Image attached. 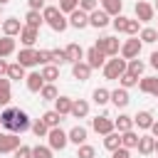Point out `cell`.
Segmentation results:
<instances>
[{
  "instance_id": "obj_59",
  "label": "cell",
  "mask_w": 158,
  "mask_h": 158,
  "mask_svg": "<svg viewBox=\"0 0 158 158\" xmlns=\"http://www.w3.org/2000/svg\"><path fill=\"white\" fill-rule=\"evenodd\" d=\"M156 153H158V138H156Z\"/></svg>"
},
{
  "instance_id": "obj_57",
  "label": "cell",
  "mask_w": 158,
  "mask_h": 158,
  "mask_svg": "<svg viewBox=\"0 0 158 158\" xmlns=\"http://www.w3.org/2000/svg\"><path fill=\"white\" fill-rule=\"evenodd\" d=\"M151 136L158 138V121H153V126H151Z\"/></svg>"
},
{
  "instance_id": "obj_49",
  "label": "cell",
  "mask_w": 158,
  "mask_h": 158,
  "mask_svg": "<svg viewBox=\"0 0 158 158\" xmlns=\"http://www.w3.org/2000/svg\"><path fill=\"white\" fill-rule=\"evenodd\" d=\"M126 22H128V17H123V15H116V17L111 20V25H114L116 32H123V30H126Z\"/></svg>"
},
{
  "instance_id": "obj_13",
  "label": "cell",
  "mask_w": 158,
  "mask_h": 158,
  "mask_svg": "<svg viewBox=\"0 0 158 158\" xmlns=\"http://www.w3.org/2000/svg\"><path fill=\"white\" fill-rule=\"evenodd\" d=\"M25 84H27V91L40 94V91H42V86H44L47 81L42 79V74H40V72H30V74L25 77Z\"/></svg>"
},
{
  "instance_id": "obj_33",
  "label": "cell",
  "mask_w": 158,
  "mask_h": 158,
  "mask_svg": "<svg viewBox=\"0 0 158 158\" xmlns=\"http://www.w3.org/2000/svg\"><path fill=\"white\" fill-rule=\"evenodd\" d=\"M42 121H44L49 128H57V126L62 123V114H59L57 109H52V111H44V114H42Z\"/></svg>"
},
{
  "instance_id": "obj_1",
  "label": "cell",
  "mask_w": 158,
  "mask_h": 158,
  "mask_svg": "<svg viewBox=\"0 0 158 158\" xmlns=\"http://www.w3.org/2000/svg\"><path fill=\"white\" fill-rule=\"evenodd\" d=\"M126 67H128V59H123V57H111V59H106V64H104L101 69H104V77H106V79H118V77L126 72Z\"/></svg>"
},
{
  "instance_id": "obj_41",
  "label": "cell",
  "mask_w": 158,
  "mask_h": 158,
  "mask_svg": "<svg viewBox=\"0 0 158 158\" xmlns=\"http://www.w3.org/2000/svg\"><path fill=\"white\" fill-rule=\"evenodd\" d=\"M143 69H146V64L136 57V59H128V67H126V72H131V74H136V77H141L143 74Z\"/></svg>"
},
{
  "instance_id": "obj_40",
  "label": "cell",
  "mask_w": 158,
  "mask_h": 158,
  "mask_svg": "<svg viewBox=\"0 0 158 158\" xmlns=\"http://www.w3.org/2000/svg\"><path fill=\"white\" fill-rule=\"evenodd\" d=\"M32 133H35L37 138H47V133H49V126H47L42 118H37V121L32 123Z\"/></svg>"
},
{
  "instance_id": "obj_48",
  "label": "cell",
  "mask_w": 158,
  "mask_h": 158,
  "mask_svg": "<svg viewBox=\"0 0 158 158\" xmlns=\"http://www.w3.org/2000/svg\"><path fill=\"white\" fill-rule=\"evenodd\" d=\"M62 10L59 7H54V5H44V10H42V17H44V22H49L52 17H57Z\"/></svg>"
},
{
  "instance_id": "obj_35",
  "label": "cell",
  "mask_w": 158,
  "mask_h": 158,
  "mask_svg": "<svg viewBox=\"0 0 158 158\" xmlns=\"http://www.w3.org/2000/svg\"><path fill=\"white\" fill-rule=\"evenodd\" d=\"M12 101V91H10V79H0V106H7Z\"/></svg>"
},
{
  "instance_id": "obj_46",
  "label": "cell",
  "mask_w": 158,
  "mask_h": 158,
  "mask_svg": "<svg viewBox=\"0 0 158 158\" xmlns=\"http://www.w3.org/2000/svg\"><path fill=\"white\" fill-rule=\"evenodd\" d=\"M123 32H126V35H131V37H136V35L141 32V22L128 17V22H126V30H123Z\"/></svg>"
},
{
  "instance_id": "obj_54",
  "label": "cell",
  "mask_w": 158,
  "mask_h": 158,
  "mask_svg": "<svg viewBox=\"0 0 158 158\" xmlns=\"http://www.w3.org/2000/svg\"><path fill=\"white\" fill-rule=\"evenodd\" d=\"M30 10H44V0H27Z\"/></svg>"
},
{
  "instance_id": "obj_51",
  "label": "cell",
  "mask_w": 158,
  "mask_h": 158,
  "mask_svg": "<svg viewBox=\"0 0 158 158\" xmlns=\"http://www.w3.org/2000/svg\"><path fill=\"white\" fill-rule=\"evenodd\" d=\"M99 7V0H79V10H84V12H94Z\"/></svg>"
},
{
  "instance_id": "obj_38",
  "label": "cell",
  "mask_w": 158,
  "mask_h": 158,
  "mask_svg": "<svg viewBox=\"0 0 158 158\" xmlns=\"http://www.w3.org/2000/svg\"><path fill=\"white\" fill-rule=\"evenodd\" d=\"M138 37H141V42H146V44H153V42L158 40V30H153V27H143V30L138 32Z\"/></svg>"
},
{
  "instance_id": "obj_37",
  "label": "cell",
  "mask_w": 158,
  "mask_h": 158,
  "mask_svg": "<svg viewBox=\"0 0 158 158\" xmlns=\"http://www.w3.org/2000/svg\"><path fill=\"white\" fill-rule=\"evenodd\" d=\"M138 79H141V77H136V74H131V72H123V74L118 77V84H121L123 89H131V86H138Z\"/></svg>"
},
{
  "instance_id": "obj_53",
  "label": "cell",
  "mask_w": 158,
  "mask_h": 158,
  "mask_svg": "<svg viewBox=\"0 0 158 158\" xmlns=\"http://www.w3.org/2000/svg\"><path fill=\"white\" fill-rule=\"evenodd\" d=\"M111 158H131V151L123 148V146H118L116 151H111Z\"/></svg>"
},
{
  "instance_id": "obj_28",
  "label": "cell",
  "mask_w": 158,
  "mask_h": 158,
  "mask_svg": "<svg viewBox=\"0 0 158 158\" xmlns=\"http://www.w3.org/2000/svg\"><path fill=\"white\" fill-rule=\"evenodd\" d=\"M72 104H74V99H69V96H57V99H54V109H57L62 116L72 114Z\"/></svg>"
},
{
  "instance_id": "obj_60",
  "label": "cell",
  "mask_w": 158,
  "mask_h": 158,
  "mask_svg": "<svg viewBox=\"0 0 158 158\" xmlns=\"http://www.w3.org/2000/svg\"><path fill=\"white\" fill-rule=\"evenodd\" d=\"M156 10H158V0H156Z\"/></svg>"
},
{
  "instance_id": "obj_42",
  "label": "cell",
  "mask_w": 158,
  "mask_h": 158,
  "mask_svg": "<svg viewBox=\"0 0 158 158\" xmlns=\"http://www.w3.org/2000/svg\"><path fill=\"white\" fill-rule=\"evenodd\" d=\"M94 156H96V148L94 146H89V143L77 146V158H94Z\"/></svg>"
},
{
  "instance_id": "obj_5",
  "label": "cell",
  "mask_w": 158,
  "mask_h": 158,
  "mask_svg": "<svg viewBox=\"0 0 158 158\" xmlns=\"http://www.w3.org/2000/svg\"><path fill=\"white\" fill-rule=\"evenodd\" d=\"M27 128H32V121H30V116H27L25 111L15 109V116H12V126H10V131H12V133H25Z\"/></svg>"
},
{
  "instance_id": "obj_23",
  "label": "cell",
  "mask_w": 158,
  "mask_h": 158,
  "mask_svg": "<svg viewBox=\"0 0 158 158\" xmlns=\"http://www.w3.org/2000/svg\"><path fill=\"white\" fill-rule=\"evenodd\" d=\"M42 22H44V17H42V10H30V12L25 15V25H27V27H35V30H40V27H42Z\"/></svg>"
},
{
  "instance_id": "obj_9",
  "label": "cell",
  "mask_w": 158,
  "mask_h": 158,
  "mask_svg": "<svg viewBox=\"0 0 158 158\" xmlns=\"http://www.w3.org/2000/svg\"><path fill=\"white\" fill-rule=\"evenodd\" d=\"M153 15H156V7L153 5H148L146 0H138L136 2V20L138 22H151Z\"/></svg>"
},
{
  "instance_id": "obj_18",
  "label": "cell",
  "mask_w": 158,
  "mask_h": 158,
  "mask_svg": "<svg viewBox=\"0 0 158 158\" xmlns=\"http://www.w3.org/2000/svg\"><path fill=\"white\" fill-rule=\"evenodd\" d=\"M64 52H67V62L69 64H74V62H81L84 59V49H81V44H77V42H72V44H67L64 47Z\"/></svg>"
},
{
  "instance_id": "obj_29",
  "label": "cell",
  "mask_w": 158,
  "mask_h": 158,
  "mask_svg": "<svg viewBox=\"0 0 158 158\" xmlns=\"http://www.w3.org/2000/svg\"><path fill=\"white\" fill-rule=\"evenodd\" d=\"M69 143H74V146L86 143V128H84V126H74V128L69 131Z\"/></svg>"
},
{
  "instance_id": "obj_17",
  "label": "cell",
  "mask_w": 158,
  "mask_h": 158,
  "mask_svg": "<svg viewBox=\"0 0 158 158\" xmlns=\"http://www.w3.org/2000/svg\"><path fill=\"white\" fill-rule=\"evenodd\" d=\"M138 89H141L143 94L158 96V77H141V79H138Z\"/></svg>"
},
{
  "instance_id": "obj_56",
  "label": "cell",
  "mask_w": 158,
  "mask_h": 158,
  "mask_svg": "<svg viewBox=\"0 0 158 158\" xmlns=\"http://www.w3.org/2000/svg\"><path fill=\"white\" fill-rule=\"evenodd\" d=\"M151 67L158 72V52H153V54H151Z\"/></svg>"
},
{
  "instance_id": "obj_44",
  "label": "cell",
  "mask_w": 158,
  "mask_h": 158,
  "mask_svg": "<svg viewBox=\"0 0 158 158\" xmlns=\"http://www.w3.org/2000/svg\"><path fill=\"white\" fill-rule=\"evenodd\" d=\"M79 7V0H59V10L64 12V15H69V12H74Z\"/></svg>"
},
{
  "instance_id": "obj_52",
  "label": "cell",
  "mask_w": 158,
  "mask_h": 158,
  "mask_svg": "<svg viewBox=\"0 0 158 158\" xmlns=\"http://www.w3.org/2000/svg\"><path fill=\"white\" fill-rule=\"evenodd\" d=\"M12 158H32V148L30 146H20L12 151Z\"/></svg>"
},
{
  "instance_id": "obj_36",
  "label": "cell",
  "mask_w": 158,
  "mask_h": 158,
  "mask_svg": "<svg viewBox=\"0 0 158 158\" xmlns=\"http://www.w3.org/2000/svg\"><path fill=\"white\" fill-rule=\"evenodd\" d=\"M27 74H25V67L20 64V62H15V64H10L7 67V79H15V81H20V79H25Z\"/></svg>"
},
{
  "instance_id": "obj_16",
  "label": "cell",
  "mask_w": 158,
  "mask_h": 158,
  "mask_svg": "<svg viewBox=\"0 0 158 158\" xmlns=\"http://www.w3.org/2000/svg\"><path fill=\"white\" fill-rule=\"evenodd\" d=\"M153 114L151 111H138L136 116H133V126H138L141 131H151V126H153Z\"/></svg>"
},
{
  "instance_id": "obj_4",
  "label": "cell",
  "mask_w": 158,
  "mask_h": 158,
  "mask_svg": "<svg viewBox=\"0 0 158 158\" xmlns=\"http://www.w3.org/2000/svg\"><path fill=\"white\" fill-rule=\"evenodd\" d=\"M141 47H143L141 37H131V40H126V42L121 44V57H123V59H136V57L141 54Z\"/></svg>"
},
{
  "instance_id": "obj_22",
  "label": "cell",
  "mask_w": 158,
  "mask_h": 158,
  "mask_svg": "<svg viewBox=\"0 0 158 158\" xmlns=\"http://www.w3.org/2000/svg\"><path fill=\"white\" fill-rule=\"evenodd\" d=\"M72 116H74V118H86V116H89V101L74 99V104H72Z\"/></svg>"
},
{
  "instance_id": "obj_2",
  "label": "cell",
  "mask_w": 158,
  "mask_h": 158,
  "mask_svg": "<svg viewBox=\"0 0 158 158\" xmlns=\"http://www.w3.org/2000/svg\"><path fill=\"white\" fill-rule=\"evenodd\" d=\"M47 143H49L52 151H64L67 143H69V133L62 131L59 126H57V128H49V133H47Z\"/></svg>"
},
{
  "instance_id": "obj_25",
  "label": "cell",
  "mask_w": 158,
  "mask_h": 158,
  "mask_svg": "<svg viewBox=\"0 0 158 158\" xmlns=\"http://www.w3.org/2000/svg\"><path fill=\"white\" fill-rule=\"evenodd\" d=\"M114 126H116L118 133L131 131V128H133V116H128V114H118V118H114Z\"/></svg>"
},
{
  "instance_id": "obj_58",
  "label": "cell",
  "mask_w": 158,
  "mask_h": 158,
  "mask_svg": "<svg viewBox=\"0 0 158 158\" xmlns=\"http://www.w3.org/2000/svg\"><path fill=\"white\" fill-rule=\"evenodd\" d=\"M7 2H10V0H0V5H7Z\"/></svg>"
},
{
  "instance_id": "obj_14",
  "label": "cell",
  "mask_w": 158,
  "mask_h": 158,
  "mask_svg": "<svg viewBox=\"0 0 158 158\" xmlns=\"http://www.w3.org/2000/svg\"><path fill=\"white\" fill-rule=\"evenodd\" d=\"M22 22L17 20V17H7V20H2V32L7 35V37H17L20 32H22Z\"/></svg>"
},
{
  "instance_id": "obj_31",
  "label": "cell",
  "mask_w": 158,
  "mask_h": 158,
  "mask_svg": "<svg viewBox=\"0 0 158 158\" xmlns=\"http://www.w3.org/2000/svg\"><path fill=\"white\" fill-rule=\"evenodd\" d=\"M47 25H49L54 32H64V30L69 27V17H64V12H59V15H57V17H52Z\"/></svg>"
},
{
  "instance_id": "obj_55",
  "label": "cell",
  "mask_w": 158,
  "mask_h": 158,
  "mask_svg": "<svg viewBox=\"0 0 158 158\" xmlns=\"http://www.w3.org/2000/svg\"><path fill=\"white\" fill-rule=\"evenodd\" d=\"M7 67H10V64H7V62L0 57V77H2V74H7Z\"/></svg>"
},
{
  "instance_id": "obj_19",
  "label": "cell",
  "mask_w": 158,
  "mask_h": 158,
  "mask_svg": "<svg viewBox=\"0 0 158 158\" xmlns=\"http://www.w3.org/2000/svg\"><path fill=\"white\" fill-rule=\"evenodd\" d=\"M72 74H74V79H79V81H86V79H89V74H91V67L86 64V59H81V62H74V64H72Z\"/></svg>"
},
{
  "instance_id": "obj_15",
  "label": "cell",
  "mask_w": 158,
  "mask_h": 158,
  "mask_svg": "<svg viewBox=\"0 0 158 158\" xmlns=\"http://www.w3.org/2000/svg\"><path fill=\"white\" fill-rule=\"evenodd\" d=\"M128 89H123V86H118V89H114L111 91V104L116 106V109H126L128 106Z\"/></svg>"
},
{
  "instance_id": "obj_10",
  "label": "cell",
  "mask_w": 158,
  "mask_h": 158,
  "mask_svg": "<svg viewBox=\"0 0 158 158\" xmlns=\"http://www.w3.org/2000/svg\"><path fill=\"white\" fill-rule=\"evenodd\" d=\"M84 57H86V64H89L91 69H99V67H104V64H106V54H104L99 47H91Z\"/></svg>"
},
{
  "instance_id": "obj_11",
  "label": "cell",
  "mask_w": 158,
  "mask_h": 158,
  "mask_svg": "<svg viewBox=\"0 0 158 158\" xmlns=\"http://www.w3.org/2000/svg\"><path fill=\"white\" fill-rule=\"evenodd\" d=\"M69 25L74 27V30H84V27H89V12H84V10H74V12H69Z\"/></svg>"
},
{
  "instance_id": "obj_7",
  "label": "cell",
  "mask_w": 158,
  "mask_h": 158,
  "mask_svg": "<svg viewBox=\"0 0 158 158\" xmlns=\"http://www.w3.org/2000/svg\"><path fill=\"white\" fill-rule=\"evenodd\" d=\"M91 128H94L96 133H101V136H106V133L116 131V126H114V118H109L106 114H104V116H96V118H91Z\"/></svg>"
},
{
  "instance_id": "obj_30",
  "label": "cell",
  "mask_w": 158,
  "mask_h": 158,
  "mask_svg": "<svg viewBox=\"0 0 158 158\" xmlns=\"http://www.w3.org/2000/svg\"><path fill=\"white\" fill-rule=\"evenodd\" d=\"M138 138H141V136H138L133 128H131V131H123V133H121V146L131 151V148H136V146H138Z\"/></svg>"
},
{
  "instance_id": "obj_26",
  "label": "cell",
  "mask_w": 158,
  "mask_h": 158,
  "mask_svg": "<svg viewBox=\"0 0 158 158\" xmlns=\"http://www.w3.org/2000/svg\"><path fill=\"white\" fill-rule=\"evenodd\" d=\"M10 54H15V37L2 35V37H0V57L5 59V57H10Z\"/></svg>"
},
{
  "instance_id": "obj_43",
  "label": "cell",
  "mask_w": 158,
  "mask_h": 158,
  "mask_svg": "<svg viewBox=\"0 0 158 158\" xmlns=\"http://www.w3.org/2000/svg\"><path fill=\"white\" fill-rule=\"evenodd\" d=\"M12 116H15V109H5V111L0 114V126H5V128L10 131V126H12Z\"/></svg>"
},
{
  "instance_id": "obj_45",
  "label": "cell",
  "mask_w": 158,
  "mask_h": 158,
  "mask_svg": "<svg viewBox=\"0 0 158 158\" xmlns=\"http://www.w3.org/2000/svg\"><path fill=\"white\" fill-rule=\"evenodd\" d=\"M32 158H52V148L49 146H35L32 148Z\"/></svg>"
},
{
  "instance_id": "obj_27",
  "label": "cell",
  "mask_w": 158,
  "mask_h": 158,
  "mask_svg": "<svg viewBox=\"0 0 158 158\" xmlns=\"http://www.w3.org/2000/svg\"><path fill=\"white\" fill-rule=\"evenodd\" d=\"M101 2V10H106L111 17L121 15V7H123V0H99Z\"/></svg>"
},
{
  "instance_id": "obj_34",
  "label": "cell",
  "mask_w": 158,
  "mask_h": 158,
  "mask_svg": "<svg viewBox=\"0 0 158 158\" xmlns=\"http://www.w3.org/2000/svg\"><path fill=\"white\" fill-rule=\"evenodd\" d=\"M118 146H121V133L118 131H111V133L104 136V148L106 151H116Z\"/></svg>"
},
{
  "instance_id": "obj_8",
  "label": "cell",
  "mask_w": 158,
  "mask_h": 158,
  "mask_svg": "<svg viewBox=\"0 0 158 158\" xmlns=\"http://www.w3.org/2000/svg\"><path fill=\"white\" fill-rule=\"evenodd\" d=\"M89 25L91 27H96V30H104L106 25H111V15L106 12V10H94V12H89Z\"/></svg>"
},
{
  "instance_id": "obj_50",
  "label": "cell",
  "mask_w": 158,
  "mask_h": 158,
  "mask_svg": "<svg viewBox=\"0 0 158 158\" xmlns=\"http://www.w3.org/2000/svg\"><path fill=\"white\" fill-rule=\"evenodd\" d=\"M52 64H67V52L64 49H52Z\"/></svg>"
},
{
  "instance_id": "obj_12",
  "label": "cell",
  "mask_w": 158,
  "mask_h": 158,
  "mask_svg": "<svg viewBox=\"0 0 158 158\" xmlns=\"http://www.w3.org/2000/svg\"><path fill=\"white\" fill-rule=\"evenodd\" d=\"M17 62L27 69V67H35L37 64V49H32V47H22L20 52H17Z\"/></svg>"
},
{
  "instance_id": "obj_24",
  "label": "cell",
  "mask_w": 158,
  "mask_h": 158,
  "mask_svg": "<svg viewBox=\"0 0 158 158\" xmlns=\"http://www.w3.org/2000/svg\"><path fill=\"white\" fill-rule=\"evenodd\" d=\"M40 74H42V79H44L47 84H54V81L59 79V67H57V64H44Z\"/></svg>"
},
{
  "instance_id": "obj_32",
  "label": "cell",
  "mask_w": 158,
  "mask_h": 158,
  "mask_svg": "<svg viewBox=\"0 0 158 158\" xmlns=\"http://www.w3.org/2000/svg\"><path fill=\"white\" fill-rule=\"evenodd\" d=\"M91 99H94V104H99V106H106V104L111 101V91H109V89H104V86H99V89H94Z\"/></svg>"
},
{
  "instance_id": "obj_20",
  "label": "cell",
  "mask_w": 158,
  "mask_h": 158,
  "mask_svg": "<svg viewBox=\"0 0 158 158\" xmlns=\"http://www.w3.org/2000/svg\"><path fill=\"white\" fill-rule=\"evenodd\" d=\"M136 148H138L141 156H151V153H156V138L153 136H141Z\"/></svg>"
},
{
  "instance_id": "obj_6",
  "label": "cell",
  "mask_w": 158,
  "mask_h": 158,
  "mask_svg": "<svg viewBox=\"0 0 158 158\" xmlns=\"http://www.w3.org/2000/svg\"><path fill=\"white\" fill-rule=\"evenodd\" d=\"M22 143H20V136L17 133H0V156L2 153H12L15 148H20Z\"/></svg>"
},
{
  "instance_id": "obj_47",
  "label": "cell",
  "mask_w": 158,
  "mask_h": 158,
  "mask_svg": "<svg viewBox=\"0 0 158 158\" xmlns=\"http://www.w3.org/2000/svg\"><path fill=\"white\" fill-rule=\"evenodd\" d=\"M37 64H52V49H37Z\"/></svg>"
},
{
  "instance_id": "obj_61",
  "label": "cell",
  "mask_w": 158,
  "mask_h": 158,
  "mask_svg": "<svg viewBox=\"0 0 158 158\" xmlns=\"http://www.w3.org/2000/svg\"><path fill=\"white\" fill-rule=\"evenodd\" d=\"M0 27H2V20H0Z\"/></svg>"
},
{
  "instance_id": "obj_39",
  "label": "cell",
  "mask_w": 158,
  "mask_h": 158,
  "mask_svg": "<svg viewBox=\"0 0 158 158\" xmlns=\"http://www.w3.org/2000/svg\"><path fill=\"white\" fill-rule=\"evenodd\" d=\"M40 96H42L44 101H54V99L59 96V91H57V86H54V84H44V86H42V91H40Z\"/></svg>"
},
{
  "instance_id": "obj_3",
  "label": "cell",
  "mask_w": 158,
  "mask_h": 158,
  "mask_svg": "<svg viewBox=\"0 0 158 158\" xmlns=\"http://www.w3.org/2000/svg\"><path fill=\"white\" fill-rule=\"evenodd\" d=\"M94 47H99V49H101L106 57H118V54H121V44H118V37H99Z\"/></svg>"
},
{
  "instance_id": "obj_21",
  "label": "cell",
  "mask_w": 158,
  "mask_h": 158,
  "mask_svg": "<svg viewBox=\"0 0 158 158\" xmlns=\"http://www.w3.org/2000/svg\"><path fill=\"white\" fill-rule=\"evenodd\" d=\"M37 37H40V30H35V27H22V32H20V42L25 44V47H32L35 42H37Z\"/></svg>"
}]
</instances>
